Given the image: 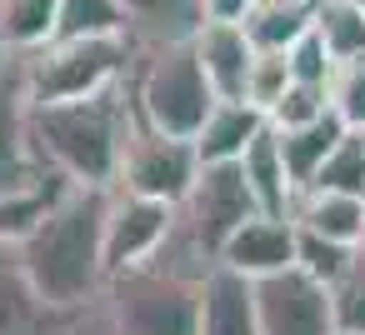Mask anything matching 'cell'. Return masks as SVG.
I'll return each mask as SVG.
<instances>
[{
  "label": "cell",
  "mask_w": 365,
  "mask_h": 335,
  "mask_svg": "<svg viewBox=\"0 0 365 335\" xmlns=\"http://www.w3.org/2000/svg\"><path fill=\"white\" fill-rule=\"evenodd\" d=\"M250 11H255V0H205V21H230V26H240Z\"/></svg>",
  "instance_id": "cell-32"
},
{
  "label": "cell",
  "mask_w": 365,
  "mask_h": 335,
  "mask_svg": "<svg viewBox=\"0 0 365 335\" xmlns=\"http://www.w3.org/2000/svg\"><path fill=\"white\" fill-rule=\"evenodd\" d=\"M305 190H340V195H365V130H345V140L330 150L320 175Z\"/></svg>",
  "instance_id": "cell-24"
},
{
  "label": "cell",
  "mask_w": 365,
  "mask_h": 335,
  "mask_svg": "<svg viewBox=\"0 0 365 335\" xmlns=\"http://www.w3.org/2000/svg\"><path fill=\"white\" fill-rule=\"evenodd\" d=\"M195 56L215 86L220 100H245V86H250V71H255V41L245 36V26H230V21H205L195 31Z\"/></svg>",
  "instance_id": "cell-13"
},
{
  "label": "cell",
  "mask_w": 365,
  "mask_h": 335,
  "mask_svg": "<svg viewBox=\"0 0 365 335\" xmlns=\"http://www.w3.org/2000/svg\"><path fill=\"white\" fill-rule=\"evenodd\" d=\"M110 195L115 190H106V185L61 180L46 215L21 235V260L31 270V285L66 315H76L106 295V280H110V270H106Z\"/></svg>",
  "instance_id": "cell-1"
},
{
  "label": "cell",
  "mask_w": 365,
  "mask_h": 335,
  "mask_svg": "<svg viewBox=\"0 0 365 335\" xmlns=\"http://www.w3.org/2000/svg\"><path fill=\"white\" fill-rule=\"evenodd\" d=\"M255 51H290L315 31V0H255V11L240 21Z\"/></svg>",
  "instance_id": "cell-19"
},
{
  "label": "cell",
  "mask_w": 365,
  "mask_h": 335,
  "mask_svg": "<svg viewBox=\"0 0 365 335\" xmlns=\"http://www.w3.org/2000/svg\"><path fill=\"white\" fill-rule=\"evenodd\" d=\"M200 335H260L255 280L215 265L200 290Z\"/></svg>",
  "instance_id": "cell-14"
},
{
  "label": "cell",
  "mask_w": 365,
  "mask_h": 335,
  "mask_svg": "<svg viewBox=\"0 0 365 335\" xmlns=\"http://www.w3.org/2000/svg\"><path fill=\"white\" fill-rule=\"evenodd\" d=\"M320 115H330V91H325V86L290 81L285 100L270 110V125H275V130H300V125H310V120H320Z\"/></svg>",
  "instance_id": "cell-28"
},
{
  "label": "cell",
  "mask_w": 365,
  "mask_h": 335,
  "mask_svg": "<svg viewBox=\"0 0 365 335\" xmlns=\"http://www.w3.org/2000/svg\"><path fill=\"white\" fill-rule=\"evenodd\" d=\"M315 36L330 46L335 66L365 56V6L355 0H315Z\"/></svg>",
  "instance_id": "cell-22"
},
{
  "label": "cell",
  "mask_w": 365,
  "mask_h": 335,
  "mask_svg": "<svg viewBox=\"0 0 365 335\" xmlns=\"http://www.w3.org/2000/svg\"><path fill=\"white\" fill-rule=\"evenodd\" d=\"M270 130V115L255 110L250 100H220L205 120V130L195 135L200 165H240V155Z\"/></svg>",
  "instance_id": "cell-15"
},
{
  "label": "cell",
  "mask_w": 365,
  "mask_h": 335,
  "mask_svg": "<svg viewBox=\"0 0 365 335\" xmlns=\"http://www.w3.org/2000/svg\"><path fill=\"white\" fill-rule=\"evenodd\" d=\"M290 81H295V76H290V61H285L280 51H260V56H255V71H250V86H245V100L270 115V110L285 100Z\"/></svg>",
  "instance_id": "cell-27"
},
{
  "label": "cell",
  "mask_w": 365,
  "mask_h": 335,
  "mask_svg": "<svg viewBox=\"0 0 365 335\" xmlns=\"http://www.w3.org/2000/svg\"><path fill=\"white\" fill-rule=\"evenodd\" d=\"M355 6H365V0H355Z\"/></svg>",
  "instance_id": "cell-33"
},
{
  "label": "cell",
  "mask_w": 365,
  "mask_h": 335,
  "mask_svg": "<svg viewBox=\"0 0 365 335\" xmlns=\"http://www.w3.org/2000/svg\"><path fill=\"white\" fill-rule=\"evenodd\" d=\"M335 320L345 335H365V250H360L355 270L335 285Z\"/></svg>",
  "instance_id": "cell-31"
},
{
  "label": "cell",
  "mask_w": 365,
  "mask_h": 335,
  "mask_svg": "<svg viewBox=\"0 0 365 335\" xmlns=\"http://www.w3.org/2000/svg\"><path fill=\"white\" fill-rule=\"evenodd\" d=\"M130 105L135 120L180 140H195L210 120V110L220 105L200 56L190 41L175 46H135V66H130Z\"/></svg>",
  "instance_id": "cell-3"
},
{
  "label": "cell",
  "mask_w": 365,
  "mask_h": 335,
  "mask_svg": "<svg viewBox=\"0 0 365 335\" xmlns=\"http://www.w3.org/2000/svg\"><path fill=\"white\" fill-rule=\"evenodd\" d=\"M200 290L205 280L150 260L110 275L101 300L120 335H200Z\"/></svg>",
  "instance_id": "cell-5"
},
{
  "label": "cell",
  "mask_w": 365,
  "mask_h": 335,
  "mask_svg": "<svg viewBox=\"0 0 365 335\" xmlns=\"http://www.w3.org/2000/svg\"><path fill=\"white\" fill-rule=\"evenodd\" d=\"M31 110L36 100H31L26 56L0 46V200L36 195L56 180L31 145Z\"/></svg>",
  "instance_id": "cell-7"
},
{
  "label": "cell",
  "mask_w": 365,
  "mask_h": 335,
  "mask_svg": "<svg viewBox=\"0 0 365 335\" xmlns=\"http://www.w3.org/2000/svg\"><path fill=\"white\" fill-rule=\"evenodd\" d=\"M240 170L250 180V195L260 205V215H290L295 220V205H300V185L285 165V150H280V130L270 125L245 155H240Z\"/></svg>",
  "instance_id": "cell-16"
},
{
  "label": "cell",
  "mask_w": 365,
  "mask_h": 335,
  "mask_svg": "<svg viewBox=\"0 0 365 335\" xmlns=\"http://www.w3.org/2000/svg\"><path fill=\"white\" fill-rule=\"evenodd\" d=\"M135 41L130 36H61L46 51L26 56L31 100L61 105V100H91L101 91H115L130 81Z\"/></svg>",
  "instance_id": "cell-4"
},
{
  "label": "cell",
  "mask_w": 365,
  "mask_h": 335,
  "mask_svg": "<svg viewBox=\"0 0 365 335\" xmlns=\"http://www.w3.org/2000/svg\"><path fill=\"white\" fill-rule=\"evenodd\" d=\"M200 170L205 165H200L195 140H180V135L135 125V135L125 145V160H120L115 190L145 195V200H160V205H185V195L200 180Z\"/></svg>",
  "instance_id": "cell-8"
},
{
  "label": "cell",
  "mask_w": 365,
  "mask_h": 335,
  "mask_svg": "<svg viewBox=\"0 0 365 335\" xmlns=\"http://www.w3.org/2000/svg\"><path fill=\"white\" fill-rule=\"evenodd\" d=\"M285 61H290V76L295 81H305V86H330V76H335V56H330V46L310 31L305 41H295L290 51H285Z\"/></svg>",
  "instance_id": "cell-29"
},
{
  "label": "cell",
  "mask_w": 365,
  "mask_h": 335,
  "mask_svg": "<svg viewBox=\"0 0 365 335\" xmlns=\"http://www.w3.org/2000/svg\"><path fill=\"white\" fill-rule=\"evenodd\" d=\"M250 215H260V205L250 195L245 170L240 165H205L200 180L190 185L185 205H175V235L195 255H205L210 265H220V250L230 245V235Z\"/></svg>",
  "instance_id": "cell-6"
},
{
  "label": "cell",
  "mask_w": 365,
  "mask_h": 335,
  "mask_svg": "<svg viewBox=\"0 0 365 335\" xmlns=\"http://www.w3.org/2000/svg\"><path fill=\"white\" fill-rule=\"evenodd\" d=\"M170 230H175V205L115 190L110 195V220H106V270L120 275V270L150 265L160 255V245L170 240Z\"/></svg>",
  "instance_id": "cell-10"
},
{
  "label": "cell",
  "mask_w": 365,
  "mask_h": 335,
  "mask_svg": "<svg viewBox=\"0 0 365 335\" xmlns=\"http://www.w3.org/2000/svg\"><path fill=\"white\" fill-rule=\"evenodd\" d=\"M135 125L140 120L130 105V86H115V91L91 96V100L36 105L31 110V145L56 180L115 190Z\"/></svg>",
  "instance_id": "cell-2"
},
{
  "label": "cell",
  "mask_w": 365,
  "mask_h": 335,
  "mask_svg": "<svg viewBox=\"0 0 365 335\" xmlns=\"http://www.w3.org/2000/svg\"><path fill=\"white\" fill-rule=\"evenodd\" d=\"M61 36V0H0V46L36 56Z\"/></svg>",
  "instance_id": "cell-20"
},
{
  "label": "cell",
  "mask_w": 365,
  "mask_h": 335,
  "mask_svg": "<svg viewBox=\"0 0 365 335\" xmlns=\"http://www.w3.org/2000/svg\"><path fill=\"white\" fill-rule=\"evenodd\" d=\"M61 36H130V31L120 0H61Z\"/></svg>",
  "instance_id": "cell-25"
},
{
  "label": "cell",
  "mask_w": 365,
  "mask_h": 335,
  "mask_svg": "<svg viewBox=\"0 0 365 335\" xmlns=\"http://www.w3.org/2000/svg\"><path fill=\"white\" fill-rule=\"evenodd\" d=\"M295 225L315 230L340 245H365V195H340V190H300Z\"/></svg>",
  "instance_id": "cell-18"
},
{
  "label": "cell",
  "mask_w": 365,
  "mask_h": 335,
  "mask_svg": "<svg viewBox=\"0 0 365 335\" xmlns=\"http://www.w3.org/2000/svg\"><path fill=\"white\" fill-rule=\"evenodd\" d=\"M120 11L135 46L195 41V31L205 26V0H120Z\"/></svg>",
  "instance_id": "cell-17"
},
{
  "label": "cell",
  "mask_w": 365,
  "mask_h": 335,
  "mask_svg": "<svg viewBox=\"0 0 365 335\" xmlns=\"http://www.w3.org/2000/svg\"><path fill=\"white\" fill-rule=\"evenodd\" d=\"M61 190V180H51L46 190H36V195H16V200H0V240H21L41 215H46V205H51V195Z\"/></svg>",
  "instance_id": "cell-30"
},
{
  "label": "cell",
  "mask_w": 365,
  "mask_h": 335,
  "mask_svg": "<svg viewBox=\"0 0 365 335\" xmlns=\"http://www.w3.org/2000/svg\"><path fill=\"white\" fill-rule=\"evenodd\" d=\"M360 250H365V245H340V240H325V235H315V230H300L295 265H300L305 275H315L320 285H330V290H335V285L355 270Z\"/></svg>",
  "instance_id": "cell-23"
},
{
  "label": "cell",
  "mask_w": 365,
  "mask_h": 335,
  "mask_svg": "<svg viewBox=\"0 0 365 335\" xmlns=\"http://www.w3.org/2000/svg\"><path fill=\"white\" fill-rule=\"evenodd\" d=\"M295 250H300V225L290 215H250L220 250V265L245 280H265V275L295 270Z\"/></svg>",
  "instance_id": "cell-11"
},
{
  "label": "cell",
  "mask_w": 365,
  "mask_h": 335,
  "mask_svg": "<svg viewBox=\"0 0 365 335\" xmlns=\"http://www.w3.org/2000/svg\"><path fill=\"white\" fill-rule=\"evenodd\" d=\"M340 335H345V330H340Z\"/></svg>",
  "instance_id": "cell-34"
},
{
  "label": "cell",
  "mask_w": 365,
  "mask_h": 335,
  "mask_svg": "<svg viewBox=\"0 0 365 335\" xmlns=\"http://www.w3.org/2000/svg\"><path fill=\"white\" fill-rule=\"evenodd\" d=\"M255 310H260V335H340L335 290L305 275L300 265L255 280Z\"/></svg>",
  "instance_id": "cell-9"
},
{
  "label": "cell",
  "mask_w": 365,
  "mask_h": 335,
  "mask_svg": "<svg viewBox=\"0 0 365 335\" xmlns=\"http://www.w3.org/2000/svg\"><path fill=\"white\" fill-rule=\"evenodd\" d=\"M345 120L330 110V115H320V120H310V125H300V130H280V150H285V165H290V175H295V185L305 190L315 175H320V165L330 160V150L345 140Z\"/></svg>",
  "instance_id": "cell-21"
},
{
  "label": "cell",
  "mask_w": 365,
  "mask_h": 335,
  "mask_svg": "<svg viewBox=\"0 0 365 335\" xmlns=\"http://www.w3.org/2000/svg\"><path fill=\"white\" fill-rule=\"evenodd\" d=\"M325 91H330V110L350 130H365V56L360 61H340Z\"/></svg>",
  "instance_id": "cell-26"
},
{
  "label": "cell",
  "mask_w": 365,
  "mask_h": 335,
  "mask_svg": "<svg viewBox=\"0 0 365 335\" xmlns=\"http://www.w3.org/2000/svg\"><path fill=\"white\" fill-rule=\"evenodd\" d=\"M66 310H56L21 260V240H0V335H66Z\"/></svg>",
  "instance_id": "cell-12"
}]
</instances>
